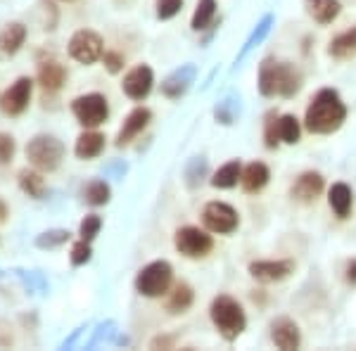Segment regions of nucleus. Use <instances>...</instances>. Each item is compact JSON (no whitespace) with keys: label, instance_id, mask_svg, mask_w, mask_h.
<instances>
[{"label":"nucleus","instance_id":"obj_1","mask_svg":"<svg viewBox=\"0 0 356 351\" xmlns=\"http://www.w3.org/2000/svg\"><path fill=\"white\" fill-rule=\"evenodd\" d=\"M347 119V107L340 100V95L330 88H323L316 93V97L312 100V105L307 107V129L312 133H332L344 124Z\"/></svg>","mask_w":356,"mask_h":351},{"label":"nucleus","instance_id":"obj_2","mask_svg":"<svg viewBox=\"0 0 356 351\" xmlns=\"http://www.w3.org/2000/svg\"><path fill=\"white\" fill-rule=\"evenodd\" d=\"M209 313H211V320H214L216 330L221 332L223 339L233 342V339H238L240 335H243L247 318H245L243 307H240L233 297H226V295L216 297L214 302H211Z\"/></svg>","mask_w":356,"mask_h":351},{"label":"nucleus","instance_id":"obj_3","mask_svg":"<svg viewBox=\"0 0 356 351\" xmlns=\"http://www.w3.org/2000/svg\"><path fill=\"white\" fill-rule=\"evenodd\" d=\"M62 157H65V145L57 140L55 136H36L29 140L26 145V159L31 162L33 169L43 171V174H50L60 166Z\"/></svg>","mask_w":356,"mask_h":351},{"label":"nucleus","instance_id":"obj_4","mask_svg":"<svg viewBox=\"0 0 356 351\" xmlns=\"http://www.w3.org/2000/svg\"><path fill=\"white\" fill-rule=\"evenodd\" d=\"M171 278H174V268H171L169 261H152L138 273L136 290L140 292L143 297H150V299L162 297L164 292L169 290Z\"/></svg>","mask_w":356,"mask_h":351},{"label":"nucleus","instance_id":"obj_5","mask_svg":"<svg viewBox=\"0 0 356 351\" xmlns=\"http://www.w3.org/2000/svg\"><path fill=\"white\" fill-rule=\"evenodd\" d=\"M72 112L76 122L86 129H95V126L105 124L110 117V107H107V97L100 93L81 95L72 102Z\"/></svg>","mask_w":356,"mask_h":351},{"label":"nucleus","instance_id":"obj_6","mask_svg":"<svg viewBox=\"0 0 356 351\" xmlns=\"http://www.w3.org/2000/svg\"><path fill=\"white\" fill-rule=\"evenodd\" d=\"M31 90H33L31 79L19 76L10 88H5L0 93V112L5 117H19V114H24V109L31 102Z\"/></svg>","mask_w":356,"mask_h":351},{"label":"nucleus","instance_id":"obj_7","mask_svg":"<svg viewBox=\"0 0 356 351\" xmlns=\"http://www.w3.org/2000/svg\"><path fill=\"white\" fill-rule=\"evenodd\" d=\"M69 55L81 65H95L97 60H102L105 50H102V38L95 31H76L69 41Z\"/></svg>","mask_w":356,"mask_h":351},{"label":"nucleus","instance_id":"obj_8","mask_svg":"<svg viewBox=\"0 0 356 351\" xmlns=\"http://www.w3.org/2000/svg\"><path fill=\"white\" fill-rule=\"evenodd\" d=\"M174 243H176V250L181 252L183 256H188V259L207 256L211 252V247H214L211 238L204 233V230L193 228V226H186V228L178 230Z\"/></svg>","mask_w":356,"mask_h":351},{"label":"nucleus","instance_id":"obj_9","mask_svg":"<svg viewBox=\"0 0 356 351\" xmlns=\"http://www.w3.org/2000/svg\"><path fill=\"white\" fill-rule=\"evenodd\" d=\"M202 221L211 233L228 235L238 228V211L223 202H209L202 211Z\"/></svg>","mask_w":356,"mask_h":351},{"label":"nucleus","instance_id":"obj_10","mask_svg":"<svg viewBox=\"0 0 356 351\" xmlns=\"http://www.w3.org/2000/svg\"><path fill=\"white\" fill-rule=\"evenodd\" d=\"M152 83H154L152 69L147 65H138L124 76L122 88H124V93L131 97V100H143V97L150 95Z\"/></svg>","mask_w":356,"mask_h":351},{"label":"nucleus","instance_id":"obj_11","mask_svg":"<svg viewBox=\"0 0 356 351\" xmlns=\"http://www.w3.org/2000/svg\"><path fill=\"white\" fill-rule=\"evenodd\" d=\"M295 270L292 261H254L250 263V273L252 278L261 280V283H278V280L288 278Z\"/></svg>","mask_w":356,"mask_h":351},{"label":"nucleus","instance_id":"obj_12","mask_svg":"<svg viewBox=\"0 0 356 351\" xmlns=\"http://www.w3.org/2000/svg\"><path fill=\"white\" fill-rule=\"evenodd\" d=\"M150 119H152V114H150V109H145V107H136L134 112L126 117V122L122 126V131H119V136H117V145L119 147H124V145H129L131 140L138 136V133H143L145 131V126L150 124Z\"/></svg>","mask_w":356,"mask_h":351},{"label":"nucleus","instance_id":"obj_13","mask_svg":"<svg viewBox=\"0 0 356 351\" xmlns=\"http://www.w3.org/2000/svg\"><path fill=\"white\" fill-rule=\"evenodd\" d=\"M271 337H273L275 347H278V349H285V351L297 349V347H300V342H302L300 327H297V323H292L290 318H278V320H273V325H271Z\"/></svg>","mask_w":356,"mask_h":351},{"label":"nucleus","instance_id":"obj_14","mask_svg":"<svg viewBox=\"0 0 356 351\" xmlns=\"http://www.w3.org/2000/svg\"><path fill=\"white\" fill-rule=\"evenodd\" d=\"M290 193L297 202H314V199L323 193V176L316 174V171H307V174H302L297 178Z\"/></svg>","mask_w":356,"mask_h":351},{"label":"nucleus","instance_id":"obj_15","mask_svg":"<svg viewBox=\"0 0 356 351\" xmlns=\"http://www.w3.org/2000/svg\"><path fill=\"white\" fill-rule=\"evenodd\" d=\"M36 79H38V83L48 90V93H55V90H60L67 81V69L55 60L41 62V65H38Z\"/></svg>","mask_w":356,"mask_h":351},{"label":"nucleus","instance_id":"obj_16","mask_svg":"<svg viewBox=\"0 0 356 351\" xmlns=\"http://www.w3.org/2000/svg\"><path fill=\"white\" fill-rule=\"evenodd\" d=\"M193 81H195V67L186 65V67L176 69V72L162 83V93L166 97H171V100H176V97H181L188 88H191Z\"/></svg>","mask_w":356,"mask_h":351},{"label":"nucleus","instance_id":"obj_17","mask_svg":"<svg viewBox=\"0 0 356 351\" xmlns=\"http://www.w3.org/2000/svg\"><path fill=\"white\" fill-rule=\"evenodd\" d=\"M26 41V26L19 22H13L0 31V55L10 57L15 53H19V48Z\"/></svg>","mask_w":356,"mask_h":351},{"label":"nucleus","instance_id":"obj_18","mask_svg":"<svg viewBox=\"0 0 356 351\" xmlns=\"http://www.w3.org/2000/svg\"><path fill=\"white\" fill-rule=\"evenodd\" d=\"M300 88H302L300 69H295V65H290V62H278V95L292 97L295 93H300Z\"/></svg>","mask_w":356,"mask_h":351},{"label":"nucleus","instance_id":"obj_19","mask_svg":"<svg viewBox=\"0 0 356 351\" xmlns=\"http://www.w3.org/2000/svg\"><path fill=\"white\" fill-rule=\"evenodd\" d=\"M307 13L318 24H330L340 15V0H304Z\"/></svg>","mask_w":356,"mask_h":351},{"label":"nucleus","instance_id":"obj_20","mask_svg":"<svg viewBox=\"0 0 356 351\" xmlns=\"http://www.w3.org/2000/svg\"><path fill=\"white\" fill-rule=\"evenodd\" d=\"M102 147H105V136L97 133V131H86V133L79 136L74 154L79 159H93L102 152Z\"/></svg>","mask_w":356,"mask_h":351},{"label":"nucleus","instance_id":"obj_21","mask_svg":"<svg viewBox=\"0 0 356 351\" xmlns=\"http://www.w3.org/2000/svg\"><path fill=\"white\" fill-rule=\"evenodd\" d=\"M268 178H271V174H268L266 164L252 162V164L243 171V178H240V181H243L245 193H259V190L266 188Z\"/></svg>","mask_w":356,"mask_h":351},{"label":"nucleus","instance_id":"obj_22","mask_svg":"<svg viewBox=\"0 0 356 351\" xmlns=\"http://www.w3.org/2000/svg\"><path fill=\"white\" fill-rule=\"evenodd\" d=\"M41 174L43 171H38V169H22L19 171V188L33 199H41L45 195V178Z\"/></svg>","mask_w":356,"mask_h":351},{"label":"nucleus","instance_id":"obj_23","mask_svg":"<svg viewBox=\"0 0 356 351\" xmlns=\"http://www.w3.org/2000/svg\"><path fill=\"white\" fill-rule=\"evenodd\" d=\"M328 202L337 216L347 218L349 211H352V190H349V186H344V183H335V186L330 188Z\"/></svg>","mask_w":356,"mask_h":351},{"label":"nucleus","instance_id":"obj_24","mask_svg":"<svg viewBox=\"0 0 356 351\" xmlns=\"http://www.w3.org/2000/svg\"><path fill=\"white\" fill-rule=\"evenodd\" d=\"M328 53L332 57H337V60H347V57L356 55V26L349 28V31L340 33V36L332 38Z\"/></svg>","mask_w":356,"mask_h":351},{"label":"nucleus","instance_id":"obj_25","mask_svg":"<svg viewBox=\"0 0 356 351\" xmlns=\"http://www.w3.org/2000/svg\"><path fill=\"white\" fill-rule=\"evenodd\" d=\"M259 90L266 97L278 95V62L264 60V65L259 69Z\"/></svg>","mask_w":356,"mask_h":351},{"label":"nucleus","instance_id":"obj_26","mask_svg":"<svg viewBox=\"0 0 356 351\" xmlns=\"http://www.w3.org/2000/svg\"><path fill=\"white\" fill-rule=\"evenodd\" d=\"M240 178H243V166H240V162H228L214 174V178H211V186L214 188H233V186H238Z\"/></svg>","mask_w":356,"mask_h":351},{"label":"nucleus","instance_id":"obj_27","mask_svg":"<svg viewBox=\"0 0 356 351\" xmlns=\"http://www.w3.org/2000/svg\"><path fill=\"white\" fill-rule=\"evenodd\" d=\"M193 304V290L188 285H176L174 292L169 295L166 299V309H169V313H183V311H188Z\"/></svg>","mask_w":356,"mask_h":351},{"label":"nucleus","instance_id":"obj_28","mask_svg":"<svg viewBox=\"0 0 356 351\" xmlns=\"http://www.w3.org/2000/svg\"><path fill=\"white\" fill-rule=\"evenodd\" d=\"M110 195H112V190L110 186H107L105 181H100V178H95V181H90L88 186L83 188V199L88 204H93V206H102V204H107L110 202Z\"/></svg>","mask_w":356,"mask_h":351},{"label":"nucleus","instance_id":"obj_29","mask_svg":"<svg viewBox=\"0 0 356 351\" xmlns=\"http://www.w3.org/2000/svg\"><path fill=\"white\" fill-rule=\"evenodd\" d=\"M69 238H72V233H69V230L55 228V230H45V233L38 235V238L33 240V245H36L38 250H53V247L65 245Z\"/></svg>","mask_w":356,"mask_h":351},{"label":"nucleus","instance_id":"obj_30","mask_svg":"<svg viewBox=\"0 0 356 351\" xmlns=\"http://www.w3.org/2000/svg\"><path fill=\"white\" fill-rule=\"evenodd\" d=\"M214 13H216L214 0H200L197 10H195V15H193V28H195V31H202V28L209 26V22L214 19Z\"/></svg>","mask_w":356,"mask_h":351},{"label":"nucleus","instance_id":"obj_31","mask_svg":"<svg viewBox=\"0 0 356 351\" xmlns=\"http://www.w3.org/2000/svg\"><path fill=\"white\" fill-rule=\"evenodd\" d=\"M278 131H280V140L288 142V145H295L297 140H300V122H297L292 114H283V117L278 119Z\"/></svg>","mask_w":356,"mask_h":351},{"label":"nucleus","instance_id":"obj_32","mask_svg":"<svg viewBox=\"0 0 356 351\" xmlns=\"http://www.w3.org/2000/svg\"><path fill=\"white\" fill-rule=\"evenodd\" d=\"M100 228H102V218L97 216V214H88L81 221V228H79V235H81V240H95V235L100 233Z\"/></svg>","mask_w":356,"mask_h":351},{"label":"nucleus","instance_id":"obj_33","mask_svg":"<svg viewBox=\"0 0 356 351\" xmlns=\"http://www.w3.org/2000/svg\"><path fill=\"white\" fill-rule=\"evenodd\" d=\"M90 256H93V250H90V243L88 240H79L76 245L72 247V263L74 266H86V263L90 261Z\"/></svg>","mask_w":356,"mask_h":351},{"label":"nucleus","instance_id":"obj_34","mask_svg":"<svg viewBox=\"0 0 356 351\" xmlns=\"http://www.w3.org/2000/svg\"><path fill=\"white\" fill-rule=\"evenodd\" d=\"M271 22H273V17H271V15H268V17H264V19H261V24L257 26V31L252 33V36H250V41L245 43V48H243V53H240V57H245V55H247V50H250V48H254V45L259 43L264 36H266V33H268V28H271Z\"/></svg>","mask_w":356,"mask_h":351},{"label":"nucleus","instance_id":"obj_35","mask_svg":"<svg viewBox=\"0 0 356 351\" xmlns=\"http://www.w3.org/2000/svg\"><path fill=\"white\" fill-rule=\"evenodd\" d=\"M183 0H157V17L159 19H171L181 13Z\"/></svg>","mask_w":356,"mask_h":351},{"label":"nucleus","instance_id":"obj_36","mask_svg":"<svg viewBox=\"0 0 356 351\" xmlns=\"http://www.w3.org/2000/svg\"><path fill=\"white\" fill-rule=\"evenodd\" d=\"M278 138H280L278 119H275V114H268V117H266V131H264V140H266V147H275V145H278Z\"/></svg>","mask_w":356,"mask_h":351},{"label":"nucleus","instance_id":"obj_37","mask_svg":"<svg viewBox=\"0 0 356 351\" xmlns=\"http://www.w3.org/2000/svg\"><path fill=\"white\" fill-rule=\"evenodd\" d=\"M15 138L10 133H0V164H8L15 157Z\"/></svg>","mask_w":356,"mask_h":351},{"label":"nucleus","instance_id":"obj_38","mask_svg":"<svg viewBox=\"0 0 356 351\" xmlns=\"http://www.w3.org/2000/svg\"><path fill=\"white\" fill-rule=\"evenodd\" d=\"M102 60H105V67L110 74H119L124 69V55H119V53H105Z\"/></svg>","mask_w":356,"mask_h":351},{"label":"nucleus","instance_id":"obj_39","mask_svg":"<svg viewBox=\"0 0 356 351\" xmlns=\"http://www.w3.org/2000/svg\"><path fill=\"white\" fill-rule=\"evenodd\" d=\"M204 174V162L202 159H193L191 166H188V183H193V176H202Z\"/></svg>","mask_w":356,"mask_h":351},{"label":"nucleus","instance_id":"obj_40","mask_svg":"<svg viewBox=\"0 0 356 351\" xmlns=\"http://www.w3.org/2000/svg\"><path fill=\"white\" fill-rule=\"evenodd\" d=\"M347 283L349 285H356V259L347 263Z\"/></svg>","mask_w":356,"mask_h":351},{"label":"nucleus","instance_id":"obj_41","mask_svg":"<svg viewBox=\"0 0 356 351\" xmlns=\"http://www.w3.org/2000/svg\"><path fill=\"white\" fill-rule=\"evenodd\" d=\"M5 216H8V204L0 199V221H5Z\"/></svg>","mask_w":356,"mask_h":351},{"label":"nucleus","instance_id":"obj_42","mask_svg":"<svg viewBox=\"0 0 356 351\" xmlns=\"http://www.w3.org/2000/svg\"><path fill=\"white\" fill-rule=\"evenodd\" d=\"M62 3H72V0H62Z\"/></svg>","mask_w":356,"mask_h":351}]
</instances>
